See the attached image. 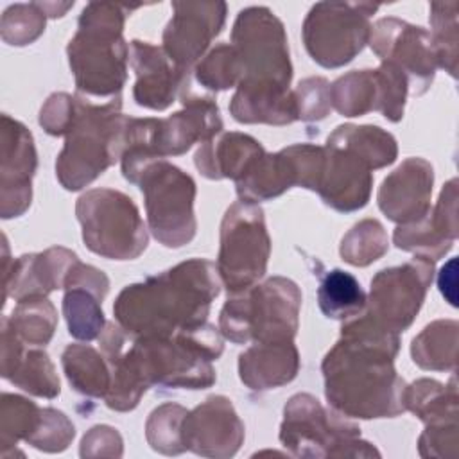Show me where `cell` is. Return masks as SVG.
<instances>
[{
  "label": "cell",
  "instance_id": "cell-1",
  "mask_svg": "<svg viewBox=\"0 0 459 459\" xmlns=\"http://www.w3.org/2000/svg\"><path fill=\"white\" fill-rule=\"evenodd\" d=\"M398 348V333L371 316L348 321L321 366L330 405L344 416L366 420L403 412L405 382L393 366Z\"/></svg>",
  "mask_w": 459,
  "mask_h": 459
},
{
  "label": "cell",
  "instance_id": "cell-2",
  "mask_svg": "<svg viewBox=\"0 0 459 459\" xmlns=\"http://www.w3.org/2000/svg\"><path fill=\"white\" fill-rule=\"evenodd\" d=\"M217 267L201 258L127 285L113 305L118 326L133 339L170 337L206 323L210 303L219 294Z\"/></svg>",
  "mask_w": 459,
  "mask_h": 459
},
{
  "label": "cell",
  "instance_id": "cell-3",
  "mask_svg": "<svg viewBox=\"0 0 459 459\" xmlns=\"http://www.w3.org/2000/svg\"><path fill=\"white\" fill-rule=\"evenodd\" d=\"M124 7L88 4L79 18V30L70 39L68 59L77 90L90 97H118L126 81L127 45L122 39Z\"/></svg>",
  "mask_w": 459,
  "mask_h": 459
},
{
  "label": "cell",
  "instance_id": "cell-4",
  "mask_svg": "<svg viewBox=\"0 0 459 459\" xmlns=\"http://www.w3.org/2000/svg\"><path fill=\"white\" fill-rule=\"evenodd\" d=\"M126 118L120 97L95 104L75 97L74 122L56 161V174L66 190H79L102 174L122 154Z\"/></svg>",
  "mask_w": 459,
  "mask_h": 459
},
{
  "label": "cell",
  "instance_id": "cell-5",
  "mask_svg": "<svg viewBox=\"0 0 459 459\" xmlns=\"http://www.w3.org/2000/svg\"><path fill=\"white\" fill-rule=\"evenodd\" d=\"M233 47L240 61L238 95H289L292 66L281 22L267 7L240 11L233 32Z\"/></svg>",
  "mask_w": 459,
  "mask_h": 459
},
{
  "label": "cell",
  "instance_id": "cell-6",
  "mask_svg": "<svg viewBox=\"0 0 459 459\" xmlns=\"http://www.w3.org/2000/svg\"><path fill=\"white\" fill-rule=\"evenodd\" d=\"M301 292L292 280L271 278L233 292L221 310L219 330L237 344L292 341L298 330Z\"/></svg>",
  "mask_w": 459,
  "mask_h": 459
},
{
  "label": "cell",
  "instance_id": "cell-7",
  "mask_svg": "<svg viewBox=\"0 0 459 459\" xmlns=\"http://www.w3.org/2000/svg\"><path fill=\"white\" fill-rule=\"evenodd\" d=\"M360 429L341 414L325 409L312 394L292 396L283 409L280 441L303 457H369L380 455L360 441Z\"/></svg>",
  "mask_w": 459,
  "mask_h": 459
},
{
  "label": "cell",
  "instance_id": "cell-8",
  "mask_svg": "<svg viewBox=\"0 0 459 459\" xmlns=\"http://www.w3.org/2000/svg\"><path fill=\"white\" fill-rule=\"evenodd\" d=\"M86 246L106 258L131 260L147 247V231L131 197L111 188L82 194L75 206Z\"/></svg>",
  "mask_w": 459,
  "mask_h": 459
},
{
  "label": "cell",
  "instance_id": "cell-9",
  "mask_svg": "<svg viewBox=\"0 0 459 459\" xmlns=\"http://www.w3.org/2000/svg\"><path fill=\"white\" fill-rule=\"evenodd\" d=\"M271 240L264 212L256 203H233L221 224V249L217 273L228 292H240L255 285L267 269Z\"/></svg>",
  "mask_w": 459,
  "mask_h": 459
},
{
  "label": "cell",
  "instance_id": "cell-10",
  "mask_svg": "<svg viewBox=\"0 0 459 459\" xmlns=\"http://www.w3.org/2000/svg\"><path fill=\"white\" fill-rule=\"evenodd\" d=\"M138 183L152 235L167 247L188 244L195 235L194 179L181 169L158 160L142 172Z\"/></svg>",
  "mask_w": 459,
  "mask_h": 459
},
{
  "label": "cell",
  "instance_id": "cell-11",
  "mask_svg": "<svg viewBox=\"0 0 459 459\" xmlns=\"http://www.w3.org/2000/svg\"><path fill=\"white\" fill-rule=\"evenodd\" d=\"M378 5L366 2L316 4L303 23V41L316 63L337 68L350 63L369 39V18Z\"/></svg>",
  "mask_w": 459,
  "mask_h": 459
},
{
  "label": "cell",
  "instance_id": "cell-12",
  "mask_svg": "<svg viewBox=\"0 0 459 459\" xmlns=\"http://www.w3.org/2000/svg\"><path fill=\"white\" fill-rule=\"evenodd\" d=\"M434 278V262L416 256L411 262L382 269L369 289L368 316L400 333L420 312Z\"/></svg>",
  "mask_w": 459,
  "mask_h": 459
},
{
  "label": "cell",
  "instance_id": "cell-13",
  "mask_svg": "<svg viewBox=\"0 0 459 459\" xmlns=\"http://www.w3.org/2000/svg\"><path fill=\"white\" fill-rule=\"evenodd\" d=\"M369 45L382 61L394 63L409 81V91L421 95L434 81L437 61L430 34L398 18H382L369 30Z\"/></svg>",
  "mask_w": 459,
  "mask_h": 459
},
{
  "label": "cell",
  "instance_id": "cell-14",
  "mask_svg": "<svg viewBox=\"0 0 459 459\" xmlns=\"http://www.w3.org/2000/svg\"><path fill=\"white\" fill-rule=\"evenodd\" d=\"M174 16L163 32V52L185 74L203 56L226 20L222 2H174Z\"/></svg>",
  "mask_w": 459,
  "mask_h": 459
},
{
  "label": "cell",
  "instance_id": "cell-15",
  "mask_svg": "<svg viewBox=\"0 0 459 459\" xmlns=\"http://www.w3.org/2000/svg\"><path fill=\"white\" fill-rule=\"evenodd\" d=\"M183 445L204 457H230L244 441V425L224 396H212L192 412L181 427Z\"/></svg>",
  "mask_w": 459,
  "mask_h": 459
},
{
  "label": "cell",
  "instance_id": "cell-16",
  "mask_svg": "<svg viewBox=\"0 0 459 459\" xmlns=\"http://www.w3.org/2000/svg\"><path fill=\"white\" fill-rule=\"evenodd\" d=\"M457 238V179H450L437 204L430 208L421 219L400 224L393 235L400 249L416 253L427 260H439L445 256Z\"/></svg>",
  "mask_w": 459,
  "mask_h": 459
},
{
  "label": "cell",
  "instance_id": "cell-17",
  "mask_svg": "<svg viewBox=\"0 0 459 459\" xmlns=\"http://www.w3.org/2000/svg\"><path fill=\"white\" fill-rule=\"evenodd\" d=\"M432 183V165L423 158H409L384 179L378 206L394 222H414L430 210Z\"/></svg>",
  "mask_w": 459,
  "mask_h": 459
},
{
  "label": "cell",
  "instance_id": "cell-18",
  "mask_svg": "<svg viewBox=\"0 0 459 459\" xmlns=\"http://www.w3.org/2000/svg\"><path fill=\"white\" fill-rule=\"evenodd\" d=\"M131 65L136 72L133 97L138 106L161 111L188 84V74L181 72L163 48L147 41H131Z\"/></svg>",
  "mask_w": 459,
  "mask_h": 459
},
{
  "label": "cell",
  "instance_id": "cell-19",
  "mask_svg": "<svg viewBox=\"0 0 459 459\" xmlns=\"http://www.w3.org/2000/svg\"><path fill=\"white\" fill-rule=\"evenodd\" d=\"M183 109L169 118H158L156 152L160 158L183 154L195 142H208L222 131L219 108L212 99L181 95Z\"/></svg>",
  "mask_w": 459,
  "mask_h": 459
},
{
  "label": "cell",
  "instance_id": "cell-20",
  "mask_svg": "<svg viewBox=\"0 0 459 459\" xmlns=\"http://www.w3.org/2000/svg\"><path fill=\"white\" fill-rule=\"evenodd\" d=\"M371 185V169L360 158L341 147H325L317 192L328 206L339 212L359 210L368 203Z\"/></svg>",
  "mask_w": 459,
  "mask_h": 459
},
{
  "label": "cell",
  "instance_id": "cell-21",
  "mask_svg": "<svg viewBox=\"0 0 459 459\" xmlns=\"http://www.w3.org/2000/svg\"><path fill=\"white\" fill-rule=\"evenodd\" d=\"M2 127V194L14 188L13 197L2 206V217H16L30 204V178L36 169L32 136L23 124L4 115Z\"/></svg>",
  "mask_w": 459,
  "mask_h": 459
},
{
  "label": "cell",
  "instance_id": "cell-22",
  "mask_svg": "<svg viewBox=\"0 0 459 459\" xmlns=\"http://www.w3.org/2000/svg\"><path fill=\"white\" fill-rule=\"evenodd\" d=\"M77 255L65 247H50L39 255H23L13 265V281L5 283V294L18 301L47 296L65 281L77 264Z\"/></svg>",
  "mask_w": 459,
  "mask_h": 459
},
{
  "label": "cell",
  "instance_id": "cell-23",
  "mask_svg": "<svg viewBox=\"0 0 459 459\" xmlns=\"http://www.w3.org/2000/svg\"><path fill=\"white\" fill-rule=\"evenodd\" d=\"M298 369L299 353L292 341L256 342L238 357L240 380L255 391L289 384Z\"/></svg>",
  "mask_w": 459,
  "mask_h": 459
},
{
  "label": "cell",
  "instance_id": "cell-24",
  "mask_svg": "<svg viewBox=\"0 0 459 459\" xmlns=\"http://www.w3.org/2000/svg\"><path fill=\"white\" fill-rule=\"evenodd\" d=\"M265 151L255 138L242 133H226L212 138L195 152V167L210 179H238Z\"/></svg>",
  "mask_w": 459,
  "mask_h": 459
},
{
  "label": "cell",
  "instance_id": "cell-25",
  "mask_svg": "<svg viewBox=\"0 0 459 459\" xmlns=\"http://www.w3.org/2000/svg\"><path fill=\"white\" fill-rule=\"evenodd\" d=\"M294 185H298L296 170L287 149H283L276 154L264 152L258 156L237 179V194L240 201L256 203L273 199Z\"/></svg>",
  "mask_w": 459,
  "mask_h": 459
},
{
  "label": "cell",
  "instance_id": "cell-26",
  "mask_svg": "<svg viewBox=\"0 0 459 459\" xmlns=\"http://www.w3.org/2000/svg\"><path fill=\"white\" fill-rule=\"evenodd\" d=\"M326 145L341 147L360 158L371 170L396 160V140L377 126H339L326 140Z\"/></svg>",
  "mask_w": 459,
  "mask_h": 459
},
{
  "label": "cell",
  "instance_id": "cell-27",
  "mask_svg": "<svg viewBox=\"0 0 459 459\" xmlns=\"http://www.w3.org/2000/svg\"><path fill=\"white\" fill-rule=\"evenodd\" d=\"M457 321L439 319L423 328L411 346L412 360L432 371H454L457 362Z\"/></svg>",
  "mask_w": 459,
  "mask_h": 459
},
{
  "label": "cell",
  "instance_id": "cell-28",
  "mask_svg": "<svg viewBox=\"0 0 459 459\" xmlns=\"http://www.w3.org/2000/svg\"><path fill=\"white\" fill-rule=\"evenodd\" d=\"M2 375L13 384L36 396L54 398L59 394V378L48 355L41 350H18L2 362Z\"/></svg>",
  "mask_w": 459,
  "mask_h": 459
},
{
  "label": "cell",
  "instance_id": "cell-29",
  "mask_svg": "<svg viewBox=\"0 0 459 459\" xmlns=\"http://www.w3.org/2000/svg\"><path fill=\"white\" fill-rule=\"evenodd\" d=\"M330 102L344 117L380 111L382 91L377 70H355L330 86Z\"/></svg>",
  "mask_w": 459,
  "mask_h": 459
},
{
  "label": "cell",
  "instance_id": "cell-30",
  "mask_svg": "<svg viewBox=\"0 0 459 459\" xmlns=\"http://www.w3.org/2000/svg\"><path fill=\"white\" fill-rule=\"evenodd\" d=\"M63 368L72 387L88 396H106L111 385V369L108 360L91 346L70 344L63 351Z\"/></svg>",
  "mask_w": 459,
  "mask_h": 459
},
{
  "label": "cell",
  "instance_id": "cell-31",
  "mask_svg": "<svg viewBox=\"0 0 459 459\" xmlns=\"http://www.w3.org/2000/svg\"><path fill=\"white\" fill-rule=\"evenodd\" d=\"M405 409L412 411L425 423H439L457 420V389L455 378L448 385L437 380L420 378L405 385L403 394Z\"/></svg>",
  "mask_w": 459,
  "mask_h": 459
},
{
  "label": "cell",
  "instance_id": "cell-32",
  "mask_svg": "<svg viewBox=\"0 0 459 459\" xmlns=\"http://www.w3.org/2000/svg\"><path fill=\"white\" fill-rule=\"evenodd\" d=\"M321 312L330 319H348L359 316L366 307V294L359 280L342 269L325 274L317 289Z\"/></svg>",
  "mask_w": 459,
  "mask_h": 459
},
{
  "label": "cell",
  "instance_id": "cell-33",
  "mask_svg": "<svg viewBox=\"0 0 459 459\" xmlns=\"http://www.w3.org/2000/svg\"><path fill=\"white\" fill-rule=\"evenodd\" d=\"M104 298L82 285H68L63 298V314L68 332L75 339L91 341L104 332V314L100 308Z\"/></svg>",
  "mask_w": 459,
  "mask_h": 459
},
{
  "label": "cell",
  "instance_id": "cell-34",
  "mask_svg": "<svg viewBox=\"0 0 459 459\" xmlns=\"http://www.w3.org/2000/svg\"><path fill=\"white\" fill-rule=\"evenodd\" d=\"M5 323L11 325V330L18 335L20 341L39 346L50 341L57 316L52 303L45 296H38L18 301L11 321L5 319Z\"/></svg>",
  "mask_w": 459,
  "mask_h": 459
},
{
  "label": "cell",
  "instance_id": "cell-35",
  "mask_svg": "<svg viewBox=\"0 0 459 459\" xmlns=\"http://www.w3.org/2000/svg\"><path fill=\"white\" fill-rule=\"evenodd\" d=\"M430 43L437 66L457 75V4H430Z\"/></svg>",
  "mask_w": 459,
  "mask_h": 459
},
{
  "label": "cell",
  "instance_id": "cell-36",
  "mask_svg": "<svg viewBox=\"0 0 459 459\" xmlns=\"http://www.w3.org/2000/svg\"><path fill=\"white\" fill-rule=\"evenodd\" d=\"M387 251V235L375 219L355 224L341 242V256L351 265H369Z\"/></svg>",
  "mask_w": 459,
  "mask_h": 459
},
{
  "label": "cell",
  "instance_id": "cell-37",
  "mask_svg": "<svg viewBox=\"0 0 459 459\" xmlns=\"http://www.w3.org/2000/svg\"><path fill=\"white\" fill-rule=\"evenodd\" d=\"M186 416V411L181 405L165 403L152 411L151 418L147 420V441L149 445L167 455H176L185 452L183 445V420Z\"/></svg>",
  "mask_w": 459,
  "mask_h": 459
},
{
  "label": "cell",
  "instance_id": "cell-38",
  "mask_svg": "<svg viewBox=\"0 0 459 459\" xmlns=\"http://www.w3.org/2000/svg\"><path fill=\"white\" fill-rule=\"evenodd\" d=\"M242 70L238 54L233 45L215 47L195 68V77L199 84L208 90H228L237 86L240 81Z\"/></svg>",
  "mask_w": 459,
  "mask_h": 459
},
{
  "label": "cell",
  "instance_id": "cell-39",
  "mask_svg": "<svg viewBox=\"0 0 459 459\" xmlns=\"http://www.w3.org/2000/svg\"><path fill=\"white\" fill-rule=\"evenodd\" d=\"M39 4L14 5L2 18V36L11 45H27L45 30V13Z\"/></svg>",
  "mask_w": 459,
  "mask_h": 459
},
{
  "label": "cell",
  "instance_id": "cell-40",
  "mask_svg": "<svg viewBox=\"0 0 459 459\" xmlns=\"http://www.w3.org/2000/svg\"><path fill=\"white\" fill-rule=\"evenodd\" d=\"M72 421L56 409H43L41 423L27 443L45 452H61L74 439Z\"/></svg>",
  "mask_w": 459,
  "mask_h": 459
},
{
  "label": "cell",
  "instance_id": "cell-41",
  "mask_svg": "<svg viewBox=\"0 0 459 459\" xmlns=\"http://www.w3.org/2000/svg\"><path fill=\"white\" fill-rule=\"evenodd\" d=\"M296 109L298 118L303 120H321L328 115L330 102V84L323 77H310L299 82L296 93Z\"/></svg>",
  "mask_w": 459,
  "mask_h": 459
},
{
  "label": "cell",
  "instance_id": "cell-42",
  "mask_svg": "<svg viewBox=\"0 0 459 459\" xmlns=\"http://www.w3.org/2000/svg\"><path fill=\"white\" fill-rule=\"evenodd\" d=\"M420 454L423 457H455L457 455V420L427 423L420 436Z\"/></svg>",
  "mask_w": 459,
  "mask_h": 459
},
{
  "label": "cell",
  "instance_id": "cell-43",
  "mask_svg": "<svg viewBox=\"0 0 459 459\" xmlns=\"http://www.w3.org/2000/svg\"><path fill=\"white\" fill-rule=\"evenodd\" d=\"M75 115V97L68 93H54L41 108L39 124L48 134H66Z\"/></svg>",
  "mask_w": 459,
  "mask_h": 459
},
{
  "label": "cell",
  "instance_id": "cell-44",
  "mask_svg": "<svg viewBox=\"0 0 459 459\" xmlns=\"http://www.w3.org/2000/svg\"><path fill=\"white\" fill-rule=\"evenodd\" d=\"M122 439L118 432L111 427L99 425L93 427L81 443V455H120Z\"/></svg>",
  "mask_w": 459,
  "mask_h": 459
},
{
  "label": "cell",
  "instance_id": "cell-45",
  "mask_svg": "<svg viewBox=\"0 0 459 459\" xmlns=\"http://www.w3.org/2000/svg\"><path fill=\"white\" fill-rule=\"evenodd\" d=\"M455 267H457V260L450 258L439 271L437 276V285L441 294L446 298V301L455 307L457 305V298H455Z\"/></svg>",
  "mask_w": 459,
  "mask_h": 459
}]
</instances>
